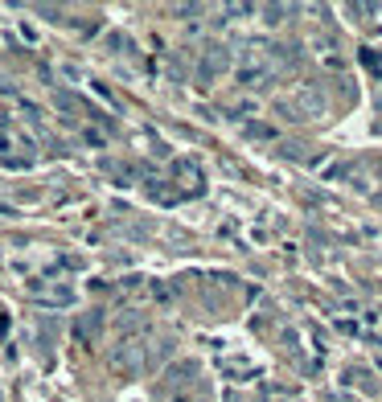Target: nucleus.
<instances>
[{
  "label": "nucleus",
  "instance_id": "nucleus-1",
  "mask_svg": "<svg viewBox=\"0 0 382 402\" xmlns=\"http://www.w3.org/2000/svg\"><path fill=\"white\" fill-rule=\"evenodd\" d=\"M226 66H230V53H226L222 45H214V49H206V58H202V74H198V78H202V82H214Z\"/></svg>",
  "mask_w": 382,
  "mask_h": 402
},
{
  "label": "nucleus",
  "instance_id": "nucleus-2",
  "mask_svg": "<svg viewBox=\"0 0 382 402\" xmlns=\"http://www.w3.org/2000/svg\"><path fill=\"white\" fill-rule=\"evenodd\" d=\"M292 107H296V115H300V119H309V115H321L325 99H321L313 86H300V90H296V99H292Z\"/></svg>",
  "mask_w": 382,
  "mask_h": 402
},
{
  "label": "nucleus",
  "instance_id": "nucleus-3",
  "mask_svg": "<svg viewBox=\"0 0 382 402\" xmlns=\"http://www.w3.org/2000/svg\"><path fill=\"white\" fill-rule=\"evenodd\" d=\"M99 325H103V316H99V312H91V316L82 321V337H95V333H99Z\"/></svg>",
  "mask_w": 382,
  "mask_h": 402
}]
</instances>
